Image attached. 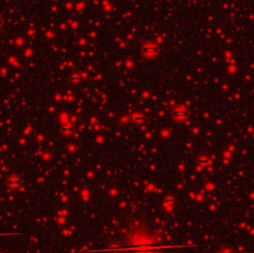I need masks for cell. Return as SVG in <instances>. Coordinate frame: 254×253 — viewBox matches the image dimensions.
<instances>
[{"label": "cell", "instance_id": "6da1fadb", "mask_svg": "<svg viewBox=\"0 0 254 253\" xmlns=\"http://www.w3.org/2000/svg\"><path fill=\"white\" fill-rule=\"evenodd\" d=\"M156 52H157V49L154 47V46H146V47L143 49V53H144L145 56H149V57L156 55Z\"/></svg>", "mask_w": 254, "mask_h": 253}]
</instances>
